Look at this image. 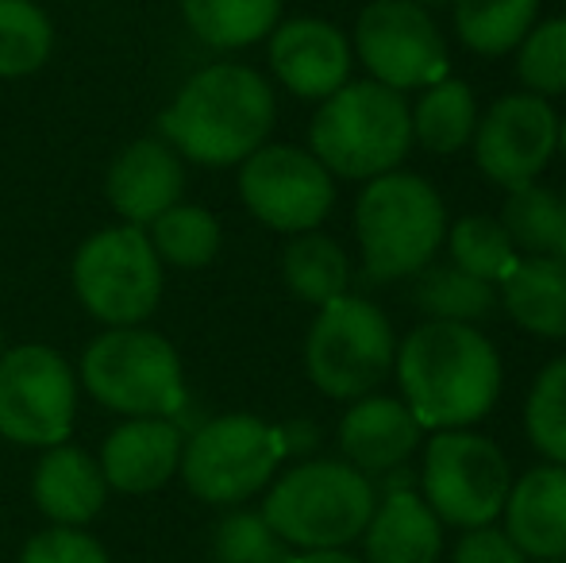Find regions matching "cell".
I'll list each match as a JSON object with an SVG mask.
<instances>
[{"mask_svg":"<svg viewBox=\"0 0 566 563\" xmlns=\"http://www.w3.org/2000/svg\"><path fill=\"white\" fill-rule=\"evenodd\" d=\"M401 402L420 428H470L501 394V355L482 329L454 321H424L397 344L394 355Z\"/></svg>","mask_w":566,"mask_h":563,"instance_id":"obj_1","label":"cell"},{"mask_svg":"<svg viewBox=\"0 0 566 563\" xmlns=\"http://www.w3.org/2000/svg\"><path fill=\"white\" fill-rule=\"evenodd\" d=\"M274 121V85L243 62H217L181 85L158 128L186 163L224 170L251 158L270 139Z\"/></svg>","mask_w":566,"mask_h":563,"instance_id":"obj_2","label":"cell"},{"mask_svg":"<svg viewBox=\"0 0 566 563\" xmlns=\"http://www.w3.org/2000/svg\"><path fill=\"white\" fill-rule=\"evenodd\" d=\"M355 236L370 282L412 279L448 240V209L420 174L389 170L366 181L355 201Z\"/></svg>","mask_w":566,"mask_h":563,"instance_id":"obj_3","label":"cell"},{"mask_svg":"<svg viewBox=\"0 0 566 563\" xmlns=\"http://www.w3.org/2000/svg\"><path fill=\"white\" fill-rule=\"evenodd\" d=\"M412 147V116L405 93L381 82H347L321 101L308 128V150L332 178L370 181L405 163Z\"/></svg>","mask_w":566,"mask_h":563,"instance_id":"obj_4","label":"cell"},{"mask_svg":"<svg viewBox=\"0 0 566 563\" xmlns=\"http://www.w3.org/2000/svg\"><path fill=\"white\" fill-rule=\"evenodd\" d=\"M378 494L363 471L343 459H301L277 475L262 498V518L290 549H347L370 521Z\"/></svg>","mask_w":566,"mask_h":563,"instance_id":"obj_5","label":"cell"},{"mask_svg":"<svg viewBox=\"0 0 566 563\" xmlns=\"http://www.w3.org/2000/svg\"><path fill=\"white\" fill-rule=\"evenodd\" d=\"M77 378L119 417H181L189 406L178 347L143 324L101 332L85 347Z\"/></svg>","mask_w":566,"mask_h":563,"instance_id":"obj_6","label":"cell"},{"mask_svg":"<svg viewBox=\"0 0 566 563\" xmlns=\"http://www.w3.org/2000/svg\"><path fill=\"white\" fill-rule=\"evenodd\" d=\"M282 459V428L251 414H224L189 428L178 475L201 502L243 505L274 482Z\"/></svg>","mask_w":566,"mask_h":563,"instance_id":"obj_7","label":"cell"},{"mask_svg":"<svg viewBox=\"0 0 566 563\" xmlns=\"http://www.w3.org/2000/svg\"><path fill=\"white\" fill-rule=\"evenodd\" d=\"M394 324L374 301L358 293L321 305L305 340L308 383L336 402H358L394 371Z\"/></svg>","mask_w":566,"mask_h":563,"instance_id":"obj_8","label":"cell"},{"mask_svg":"<svg viewBox=\"0 0 566 563\" xmlns=\"http://www.w3.org/2000/svg\"><path fill=\"white\" fill-rule=\"evenodd\" d=\"M74 293L82 309L105 329H132L155 316L166 279L163 259L147 240V228L116 225L93 232L74 251Z\"/></svg>","mask_w":566,"mask_h":563,"instance_id":"obj_9","label":"cell"},{"mask_svg":"<svg viewBox=\"0 0 566 563\" xmlns=\"http://www.w3.org/2000/svg\"><path fill=\"white\" fill-rule=\"evenodd\" d=\"M417 490L443 525L478 529L501 518L513 475L505 451L490 436L470 428H440L424 444Z\"/></svg>","mask_w":566,"mask_h":563,"instance_id":"obj_10","label":"cell"},{"mask_svg":"<svg viewBox=\"0 0 566 563\" xmlns=\"http://www.w3.org/2000/svg\"><path fill=\"white\" fill-rule=\"evenodd\" d=\"M77 421V371L51 344H15L0 355V436L20 448L66 444Z\"/></svg>","mask_w":566,"mask_h":563,"instance_id":"obj_11","label":"cell"},{"mask_svg":"<svg viewBox=\"0 0 566 563\" xmlns=\"http://www.w3.org/2000/svg\"><path fill=\"white\" fill-rule=\"evenodd\" d=\"M239 197L247 212L270 232L301 236L321 228L336 205V178L305 147L262 143L239 163Z\"/></svg>","mask_w":566,"mask_h":563,"instance_id":"obj_12","label":"cell"},{"mask_svg":"<svg viewBox=\"0 0 566 563\" xmlns=\"http://www.w3.org/2000/svg\"><path fill=\"white\" fill-rule=\"evenodd\" d=\"M358 62L370 82L397 93L428 90L448 77V43L428 8L409 0H370L355 20Z\"/></svg>","mask_w":566,"mask_h":563,"instance_id":"obj_13","label":"cell"},{"mask_svg":"<svg viewBox=\"0 0 566 563\" xmlns=\"http://www.w3.org/2000/svg\"><path fill=\"white\" fill-rule=\"evenodd\" d=\"M474 163L497 186L513 189L536 181L559 150V116L536 93H509L493 101L474 128Z\"/></svg>","mask_w":566,"mask_h":563,"instance_id":"obj_14","label":"cell"},{"mask_svg":"<svg viewBox=\"0 0 566 563\" xmlns=\"http://www.w3.org/2000/svg\"><path fill=\"white\" fill-rule=\"evenodd\" d=\"M266 59L274 77L301 101H324L350 77V39L336 23L297 15L270 31Z\"/></svg>","mask_w":566,"mask_h":563,"instance_id":"obj_15","label":"cell"},{"mask_svg":"<svg viewBox=\"0 0 566 563\" xmlns=\"http://www.w3.org/2000/svg\"><path fill=\"white\" fill-rule=\"evenodd\" d=\"M186 194V158L163 136L127 143L113 158L105 197L124 225L147 228Z\"/></svg>","mask_w":566,"mask_h":563,"instance_id":"obj_16","label":"cell"},{"mask_svg":"<svg viewBox=\"0 0 566 563\" xmlns=\"http://www.w3.org/2000/svg\"><path fill=\"white\" fill-rule=\"evenodd\" d=\"M186 428L178 417H127L101 444V471L108 490L119 494H155L178 475Z\"/></svg>","mask_w":566,"mask_h":563,"instance_id":"obj_17","label":"cell"},{"mask_svg":"<svg viewBox=\"0 0 566 563\" xmlns=\"http://www.w3.org/2000/svg\"><path fill=\"white\" fill-rule=\"evenodd\" d=\"M31 502L51 525L85 529L101 518L108 502V482L101 463L77 444H54L43 448L31 475Z\"/></svg>","mask_w":566,"mask_h":563,"instance_id":"obj_18","label":"cell"},{"mask_svg":"<svg viewBox=\"0 0 566 563\" xmlns=\"http://www.w3.org/2000/svg\"><path fill=\"white\" fill-rule=\"evenodd\" d=\"M420 428L417 417L409 414L401 398H381V394H366L343 414L339 421V451L343 463L363 471L366 479L401 467L420 448Z\"/></svg>","mask_w":566,"mask_h":563,"instance_id":"obj_19","label":"cell"},{"mask_svg":"<svg viewBox=\"0 0 566 563\" xmlns=\"http://www.w3.org/2000/svg\"><path fill=\"white\" fill-rule=\"evenodd\" d=\"M505 533L528 560H566V467H532L505 498Z\"/></svg>","mask_w":566,"mask_h":563,"instance_id":"obj_20","label":"cell"},{"mask_svg":"<svg viewBox=\"0 0 566 563\" xmlns=\"http://www.w3.org/2000/svg\"><path fill=\"white\" fill-rule=\"evenodd\" d=\"M443 552V521L420 490L381 494L363 529L366 563H436Z\"/></svg>","mask_w":566,"mask_h":563,"instance_id":"obj_21","label":"cell"},{"mask_svg":"<svg viewBox=\"0 0 566 563\" xmlns=\"http://www.w3.org/2000/svg\"><path fill=\"white\" fill-rule=\"evenodd\" d=\"M497 298L524 332L566 340V259L524 256L497 285Z\"/></svg>","mask_w":566,"mask_h":563,"instance_id":"obj_22","label":"cell"},{"mask_svg":"<svg viewBox=\"0 0 566 563\" xmlns=\"http://www.w3.org/2000/svg\"><path fill=\"white\" fill-rule=\"evenodd\" d=\"M189 31L217 51H243L282 20V0H178Z\"/></svg>","mask_w":566,"mask_h":563,"instance_id":"obj_23","label":"cell"},{"mask_svg":"<svg viewBox=\"0 0 566 563\" xmlns=\"http://www.w3.org/2000/svg\"><path fill=\"white\" fill-rule=\"evenodd\" d=\"M282 279L293 298L305 305H328L347 293L350 285V259L332 236L324 232H301L285 243L282 251Z\"/></svg>","mask_w":566,"mask_h":563,"instance_id":"obj_24","label":"cell"},{"mask_svg":"<svg viewBox=\"0 0 566 563\" xmlns=\"http://www.w3.org/2000/svg\"><path fill=\"white\" fill-rule=\"evenodd\" d=\"M412 279H417L412 282V301L420 305V313H428V321H454L478 329L501 305L497 285L459 271L454 263H440V267L428 263Z\"/></svg>","mask_w":566,"mask_h":563,"instance_id":"obj_25","label":"cell"},{"mask_svg":"<svg viewBox=\"0 0 566 563\" xmlns=\"http://www.w3.org/2000/svg\"><path fill=\"white\" fill-rule=\"evenodd\" d=\"M412 116V143H420L432 155H454L474 139L478 128V101L474 90L459 77H443V82L428 85Z\"/></svg>","mask_w":566,"mask_h":563,"instance_id":"obj_26","label":"cell"},{"mask_svg":"<svg viewBox=\"0 0 566 563\" xmlns=\"http://www.w3.org/2000/svg\"><path fill=\"white\" fill-rule=\"evenodd\" d=\"M454 35L482 59H501L516 51L521 39L536 28L539 0H451Z\"/></svg>","mask_w":566,"mask_h":563,"instance_id":"obj_27","label":"cell"},{"mask_svg":"<svg viewBox=\"0 0 566 563\" xmlns=\"http://www.w3.org/2000/svg\"><path fill=\"white\" fill-rule=\"evenodd\" d=\"M147 240L155 248V256L163 259V267H178V271H201L220 256V220L212 217L205 205H170L158 220L147 225Z\"/></svg>","mask_w":566,"mask_h":563,"instance_id":"obj_28","label":"cell"},{"mask_svg":"<svg viewBox=\"0 0 566 563\" xmlns=\"http://www.w3.org/2000/svg\"><path fill=\"white\" fill-rule=\"evenodd\" d=\"M54 51V23L35 0H0V77H31Z\"/></svg>","mask_w":566,"mask_h":563,"instance_id":"obj_29","label":"cell"},{"mask_svg":"<svg viewBox=\"0 0 566 563\" xmlns=\"http://www.w3.org/2000/svg\"><path fill=\"white\" fill-rule=\"evenodd\" d=\"M497 220L516 251H524V256H555V240H559V197L539 186V181H524V186L509 189Z\"/></svg>","mask_w":566,"mask_h":563,"instance_id":"obj_30","label":"cell"},{"mask_svg":"<svg viewBox=\"0 0 566 563\" xmlns=\"http://www.w3.org/2000/svg\"><path fill=\"white\" fill-rule=\"evenodd\" d=\"M451 263L459 271L474 274L482 282L501 285L509 279L516 263H521V251L513 248L509 232L501 228V220L493 217H462L451 228Z\"/></svg>","mask_w":566,"mask_h":563,"instance_id":"obj_31","label":"cell"},{"mask_svg":"<svg viewBox=\"0 0 566 563\" xmlns=\"http://www.w3.org/2000/svg\"><path fill=\"white\" fill-rule=\"evenodd\" d=\"M524 428L528 440L547 463L566 467V355L552 359L536 375L524 402Z\"/></svg>","mask_w":566,"mask_h":563,"instance_id":"obj_32","label":"cell"},{"mask_svg":"<svg viewBox=\"0 0 566 563\" xmlns=\"http://www.w3.org/2000/svg\"><path fill=\"white\" fill-rule=\"evenodd\" d=\"M516 77L536 97L566 93V15L536 23L516 46Z\"/></svg>","mask_w":566,"mask_h":563,"instance_id":"obj_33","label":"cell"},{"mask_svg":"<svg viewBox=\"0 0 566 563\" xmlns=\"http://www.w3.org/2000/svg\"><path fill=\"white\" fill-rule=\"evenodd\" d=\"M212 556L217 563H290L293 549L259 510H231L212 533Z\"/></svg>","mask_w":566,"mask_h":563,"instance_id":"obj_34","label":"cell"},{"mask_svg":"<svg viewBox=\"0 0 566 563\" xmlns=\"http://www.w3.org/2000/svg\"><path fill=\"white\" fill-rule=\"evenodd\" d=\"M15 563H113L105 552V544L85 529H66L51 525L39 529L35 536H28V544L20 549Z\"/></svg>","mask_w":566,"mask_h":563,"instance_id":"obj_35","label":"cell"},{"mask_svg":"<svg viewBox=\"0 0 566 563\" xmlns=\"http://www.w3.org/2000/svg\"><path fill=\"white\" fill-rule=\"evenodd\" d=\"M451 563H528V556L509 541L505 529L478 525V529H467V533L459 536Z\"/></svg>","mask_w":566,"mask_h":563,"instance_id":"obj_36","label":"cell"},{"mask_svg":"<svg viewBox=\"0 0 566 563\" xmlns=\"http://www.w3.org/2000/svg\"><path fill=\"white\" fill-rule=\"evenodd\" d=\"M277 428H282L285 456H305V451H313L316 440H321L316 425H308V421H290V425H277Z\"/></svg>","mask_w":566,"mask_h":563,"instance_id":"obj_37","label":"cell"},{"mask_svg":"<svg viewBox=\"0 0 566 563\" xmlns=\"http://www.w3.org/2000/svg\"><path fill=\"white\" fill-rule=\"evenodd\" d=\"M290 563H366V560L350 556L347 549H321V552H301V556H290Z\"/></svg>","mask_w":566,"mask_h":563,"instance_id":"obj_38","label":"cell"},{"mask_svg":"<svg viewBox=\"0 0 566 563\" xmlns=\"http://www.w3.org/2000/svg\"><path fill=\"white\" fill-rule=\"evenodd\" d=\"M555 256L566 259V197H559V240H555Z\"/></svg>","mask_w":566,"mask_h":563,"instance_id":"obj_39","label":"cell"},{"mask_svg":"<svg viewBox=\"0 0 566 563\" xmlns=\"http://www.w3.org/2000/svg\"><path fill=\"white\" fill-rule=\"evenodd\" d=\"M409 4H420V8H436V4H451V0H409Z\"/></svg>","mask_w":566,"mask_h":563,"instance_id":"obj_40","label":"cell"},{"mask_svg":"<svg viewBox=\"0 0 566 563\" xmlns=\"http://www.w3.org/2000/svg\"><path fill=\"white\" fill-rule=\"evenodd\" d=\"M559 150H563V155H566V116H563V121H559Z\"/></svg>","mask_w":566,"mask_h":563,"instance_id":"obj_41","label":"cell"},{"mask_svg":"<svg viewBox=\"0 0 566 563\" xmlns=\"http://www.w3.org/2000/svg\"><path fill=\"white\" fill-rule=\"evenodd\" d=\"M0 355H4V332H0Z\"/></svg>","mask_w":566,"mask_h":563,"instance_id":"obj_42","label":"cell"},{"mask_svg":"<svg viewBox=\"0 0 566 563\" xmlns=\"http://www.w3.org/2000/svg\"><path fill=\"white\" fill-rule=\"evenodd\" d=\"M539 563H566V560H539Z\"/></svg>","mask_w":566,"mask_h":563,"instance_id":"obj_43","label":"cell"}]
</instances>
